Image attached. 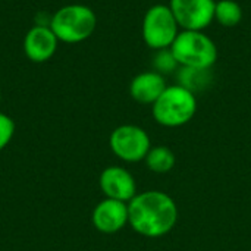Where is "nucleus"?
Wrapping results in <instances>:
<instances>
[{"instance_id": "0eeeda50", "label": "nucleus", "mask_w": 251, "mask_h": 251, "mask_svg": "<svg viewBox=\"0 0 251 251\" xmlns=\"http://www.w3.org/2000/svg\"><path fill=\"white\" fill-rule=\"evenodd\" d=\"M215 0H171L169 7L179 25L187 31H203L215 21Z\"/></svg>"}, {"instance_id": "dca6fc26", "label": "nucleus", "mask_w": 251, "mask_h": 251, "mask_svg": "<svg viewBox=\"0 0 251 251\" xmlns=\"http://www.w3.org/2000/svg\"><path fill=\"white\" fill-rule=\"evenodd\" d=\"M15 134V122L10 116L0 112V151L10 143Z\"/></svg>"}, {"instance_id": "9d476101", "label": "nucleus", "mask_w": 251, "mask_h": 251, "mask_svg": "<svg viewBox=\"0 0 251 251\" xmlns=\"http://www.w3.org/2000/svg\"><path fill=\"white\" fill-rule=\"evenodd\" d=\"M93 224L103 234H115L128 224V206L124 201L106 199L94 207Z\"/></svg>"}, {"instance_id": "f8f14e48", "label": "nucleus", "mask_w": 251, "mask_h": 251, "mask_svg": "<svg viewBox=\"0 0 251 251\" xmlns=\"http://www.w3.org/2000/svg\"><path fill=\"white\" fill-rule=\"evenodd\" d=\"M176 79H178V85L187 88L191 93H199L206 90L212 84L213 74L212 69L179 66L176 71Z\"/></svg>"}, {"instance_id": "ddd939ff", "label": "nucleus", "mask_w": 251, "mask_h": 251, "mask_svg": "<svg viewBox=\"0 0 251 251\" xmlns=\"http://www.w3.org/2000/svg\"><path fill=\"white\" fill-rule=\"evenodd\" d=\"M243 19V9L235 0H219L215 6V21L226 28L237 26Z\"/></svg>"}, {"instance_id": "2eb2a0df", "label": "nucleus", "mask_w": 251, "mask_h": 251, "mask_svg": "<svg viewBox=\"0 0 251 251\" xmlns=\"http://www.w3.org/2000/svg\"><path fill=\"white\" fill-rule=\"evenodd\" d=\"M151 66H153V71L159 72L160 75H166V74H172V72L178 71L179 63L176 62V59L169 47V49L156 50V53L151 59Z\"/></svg>"}, {"instance_id": "f03ea898", "label": "nucleus", "mask_w": 251, "mask_h": 251, "mask_svg": "<svg viewBox=\"0 0 251 251\" xmlns=\"http://www.w3.org/2000/svg\"><path fill=\"white\" fill-rule=\"evenodd\" d=\"M97 26V16L90 6L66 4L50 21V28L59 41L75 44L90 38Z\"/></svg>"}, {"instance_id": "4468645a", "label": "nucleus", "mask_w": 251, "mask_h": 251, "mask_svg": "<svg viewBox=\"0 0 251 251\" xmlns=\"http://www.w3.org/2000/svg\"><path fill=\"white\" fill-rule=\"evenodd\" d=\"M146 162L150 171L156 174H166L175 166V154L163 146L150 149L146 156Z\"/></svg>"}, {"instance_id": "1a4fd4ad", "label": "nucleus", "mask_w": 251, "mask_h": 251, "mask_svg": "<svg viewBox=\"0 0 251 251\" xmlns=\"http://www.w3.org/2000/svg\"><path fill=\"white\" fill-rule=\"evenodd\" d=\"M100 188L106 199L119 201H131L135 197V179L121 166H109L100 175Z\"/></svg>"}, {"instance_id": "39448f33", "label": "nucleus", "mask_w": 251, "mask_h": 251, "mask_svg": "<svg viewBox=\"0 0 251 251\" xmlns=\"http://www.w3.org/2000/svg\"><path fill=\"white\" fill-rule=\"evenodd\" d=\"M179 34V25L169 4L151 6L143 19V38L153 50L169 49Z\"/></svg>"}, {"instance_id": "20e7f679", "label": "nucleus", "mask_w": 251, "mask_h": 251, "mask_svg": "<svg viewBox=\"0 0 251 251\" xmlns=\"http://www.w3.org/2000/svg\"><path fill=\"white\" fill-rule=\"evenodd\" d=\"M197 110L194 93L181 85H169L153 103V118L157 124L169 128L185 125Z\"/></svg>"}, {"instance_id": "423d86ee", "label": "nucleus", "mask_w": 251, "mask_h": 251, "mask_svg": "<svg viewBox=\"0 0 251 251\" xmlns=\"http://www.w3.org/2000/svg\"><path fill=\"white\" fill-rule=\"evenodd\" d=\"M112 151L125 162H140L150 151L147 132L135 125H121L110 134Z\"/></svg>"}, {"instance_id": "7ed1b4c3", "label": "nucleus", "mask_w": 251, "mask_h": 251, "mask_svg": "<svg viewBox=\"0 0 251 251\" xmlns=\"http://www.w3.org/2000/svg\"><path fill=\"white\" fill-rule=\"evenodd\" d=\"M171 50L179 66L212 69L218 60L216 44L203 31H179Z\"/></svg>"}, {"instance_id": "6e6552de", "label": "nucleus", "mask_w": 251, "mask_h": 251, "mask_svg": "<svg viewBox=\"0 0 251 251\" xmlns=\"http://www.w3.org/2000/svg\"><path fill=\"white\" fill-rule=\"evenodd\" d=\"M57 37L50 26L35 25L24 38V53L34 63L47 62L57 50Z\"/></svg>"}, {"instance_id": "9b49d317", "label": "nucleus", "mask_w": 251, "mask_h": 251, "mask_svg": "<svg viewBox=\"0 0 251 251\" xmlns=\"http://www.w3.org/2000/svg\"><path fill=\"white\" fill-rule=\"evenodd\" d=\"M165 76L156 71L141 72L129 84L131 97L141 104H153L166 90Z\"/></svg>"}, {"instance_id": "f257e3e1", "label": "nucleus", "mask_w": 251, "mask_h": 251, "mask_svg": "<svg viewBox=\"0 0 251 251\" xmlns=\"http://www.w3.org/2000/svg\"><path fill=\"white\" fill-rule=\"evenodd\" d=\"M175 201L162 191L135 196L128 204V222L138 234L150 238L168 234L176 224Z\"/></svg>"}]
</instances>
